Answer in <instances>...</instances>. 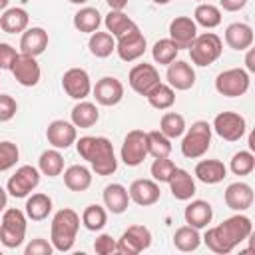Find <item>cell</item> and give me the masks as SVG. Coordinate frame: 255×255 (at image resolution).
<instances>
[{
    "instance_id": "1",
    "label": "cell",
    "mask_w": 255,
    "mask_h": 255,
    "mask_svg": "<svg viewBox=\"0 0 255 255\" xmlns=\"http://www.w3.org/2000/svg\"><path fill=\"white\" fill-rule=\"evenodd\" d=\"M251 231H253L251 219L239 211L237 215H231V217L223 219L219 225L207 227L201 241L207 245L209 251H213L217 255H227L239 243H243L251 235Z\"/></svg>"
},
{
    "instance_id": "2",
    "label": "cell",
    "mask_w": 255,
    "mask_h": 255,
    "mask_svg": "<svg viewBox=\"0 0 255 255\" xmlns=\"http://www.w3.org/2000/svg\"><path fill=\"white\" fill-rule=\"evenodd\" d=\"M76 151L82 159L92 165L96 175H112L118 169V159L114 151V143L104 135H84L76 139Z\"/></svg>"
},
{
    "instance_id": "3",
    "label": "cell",
    "mask_w": 255,
    "mask_h": 255,
    "mask_svg": "<svg viewBox=\"0 0 255 255\" xmlns=\"http://www.w3.org/2000/svg\"><path fill=\"white\" fill-rule=\"evenodd\" d=\"M78 229H80V215L74 209L64 207L56 211L50 225V243L54 251H60V253L70 251L74 247Z\"/></svg>"
},
{
    "instance_id": "4",
    "label": "cell",
    "mask_w": 255,
    "mask_h": 255,
    "mask_svg": "<svg viewBox=\"0 0 255 255\" xmlns=\"http://www.w3.org/2000/svg\"><path fill=\"white\" fill-rule=\"evenodd\" d=\"M211 126L203 120H197L191 124V128H185L181 135V153L187 159H197L207 153L211 147Z\"/></svg>"
},
{
    "instance_id": "5",
    "label": "cell",
    "mask_w": 255,
    "mask_h": 255,
    "mask_svg": "<svg viewBox=\"0 0 255 255\" xmlns=\"http://www.w3.org/2000/svg\"><path fill=\"white\" fill-rule=\"evenodd\" d=\"M26 225H28V217L22 209L16 207L4 209L0 221V243L8 249L20 247L26 239Z\"/></svg>"
},
{
    "instance_id": "6",
    "label": "cell",
    "mask_w": 255,
    "mask_h": 255,
    "mask_svg": "<svg viewBox=\"0 0 255 255\" xmlns=\"http://www.w3.org/2000/svg\"><path fill=\"white\" fill-rule=\"evenodd\" d=\"M187 50H189L191 64H195L199 68H205V66L213 64L221 56L223 42L215 32H203V34L195 36V40L191 42V46Z\"/></svg>"
},
{
    "instance_id": "7",
    "label": "cell",
    "mask_w": 255,
    "mask_h": 255,
    "mask_svg": "<svg viewBox=\"0 0 255 255\" xmlns=\"http://www.w3.org/2000/svg\"><path fill=\"white\" fill-rule=\"evenodd\" d=\"M249 86H251V78H249V72L243 68L223 70L215 78V90L225 98H239L247 94Z\"/></svg>"
},
{
    "instance_id": "8",
    "label": "cell",
    "mask_w": 255,
    "mask_h": 255,
    "mask_svg": "<svg viewBox=\"0 0 255 255\" xmlns=\"http://www.w3.org/2000/svg\"><path fill=\"white\" fill-rule=\"evenodd\" d=\"M120 157L128 167H137L147 157V131L143 129H131L126 133Z\"/></svg>"
},
{
    "instance_id": "9",
    "label": "cell",
    "mask_w": 255,
    "mask_h": 255,
    "mask_svg": "<svg viewBox=\"0 0 255 255\" xmlns=\"http://www.w3.org/2000/svg\"><path fill=\"white\" fill-rule=\"evenodd\" d=\"M40 175H42L40 169L34 165H20L14 171V175H10L6 183V191L16 199L28 197L40 185Z\"/></svg>"
},
{
    "instance_id": "10",
    "label": "cell",
    "mask_w": 255,
    "mask_h": 255,
    "mask_svg": "<svg viewBox=\"0 0 255 255\" xmlns=\"http://www.w3.org/2000/svg\"><path fill=\"white\" fill-rule=\"evenodd\" d=\"M151 245V231L145 225H129L120 239H116V253L137 255Z\"/></svg>"
},
{
    "instance_id": "11",
    "label": "cell",
    "mask_w": 255,
    "mask_h": 255,
    "mask_svg": "<svg viewBox=\"0 0 255 255\" xmlns=\"http://www.w3.org/2000/svg\"><path fill=\"white\" fill-rule=\"evenodd\" d=\"M211 129L225 141H239L245 135L247 122L237 112H221L215 116Z\"/></svg>"
},
{
    "instance_id": "12",
    "label": "cell",
    "mask_w": 255,
    "mask_h": 255,
    "mask_svg": "<svg viewBox=\"0 0 255 255\" xmlns=\"http://www.w3.org/2000/svg\"><path fill=\"white\" fill-rule=\"evenodd\" d=\"M147 48V42H145V36L141 34V30L135 26L131 28L129 32H126L124 36L116 38V52L120 56V60L124 62H135L143 56Z\"/></svg>"
},
{
    "instance_id": "13",
    "label": "cell",
    "mask_w": 255,
    "mask_h": 255,
    "mask_svg": "<svg viewBox=\"0 0 255 255\" xmlns=\"http://www.w3.org/2000/svg\"><path fill=\"white\" fill-rule=\"evenodd\" d=\"M62 90L72 100H86L92 92V80L90 74L84 68H70L62 76Z\"/></svg>"
},
{
    "instance_id": "14",
    "label": "cell",
    "mask_w": 255,
    "mask_h": 255,
    "mask_svg": "<svg viewBox=\"0 0 255 255\" xmlns=\"http://www.w3.org/2000/svg\"><path fill=\"white\" fill-rule=\"evenodd\" d=\"M10 72H12L14 80H16L20 86H24V88H34V86H38L40 76H42L40 64L36 62L34 56H28V54H18V58L14 60Z\"/></svg>"
},
{
    "instance_id": "15",
    "label": "cell",
    "mask_w": 255,
    "mask_h": 255,
    "mask_svg": "<svg viewBox=\"0 0 255 255\" xmlns=\"http://www.w3.org/2000/svg\"><path fill=\"white\" fill-rule=\"evenodd\" d=\"M92 94L100 106L112 108L124 100V84L114 76H104L92 86Z\"/></svg>"
},
{
    "instance_id": "16",
    "label": "cell",
    "mask_w": 255,
    "mask_h": 255,
    "mask_svg": "<svg viewBox=\"0 0 255 255\" xmlns=\"http://www.w3.org/2000/svg\"><path fill=\"white\" fill-rule=\"evenodd\" d=\"M128 82H129V88L139 94V96H145L155 84H159V72L153 64H135L129 74H128Z\"/></svg>"
},
{
    "instance_id": "17",
    "label": "cell",
    "mask_w": 255,
    "mask_h": 255,
    "mask_svg": "<svg viewBox=\"0 0 255 255\" xmlns=\"http://www.w3.org/2000/svg\"><path fill=\"white\" fill-rule=\"evenodd\" d=\"M46 139L56 149H68L78 139V128L66 120H54L46 128Z\"/></svg>"
},
{
    "instance_id": "18",
    "label": "cell",
    "mask_w": 255,
    "mask_h": 255,
    "mask_svg": "<svg viewBox=\"0 0 255 255\" xmlns=\"http://www.w3.org/2000/svg\"><path fill=\"white\" fill-rule=\"evenodd\" d=\"M197 36V24L189 16H175L169 22V40L179 48H189Z\"/></svg>"
},
{
    "instance_id": "19",
    "label": "cell",
    "mask_w": 255,
    "mask_h": 255,
    "mask_svg": "<svg viewBox=\"0 0 255 255\" xmlns=\"http://www.w3.org/2000/svg\"><path fill=\"white\" fill-rule=\"evenodd\" d=\"M165 80H167V84H169L173 90L185 92V90L193 88V84H195V70H193L191 64H187V62H183V60H173V62L167 66Z\"/></svg>"
},
{
    "instance_id": "20",
    "label": "cell",
    "mask_w": 255,
    "mask_h": 255,
    "mask_svg": "<svg viewBox=\"0 0 255 255\" xmlns=\"http://www.w3.org/2000/svg\"><path fill=\"white\" fill-rule=\"evenodd\" d=\"M128 193H129V201H133L141 207H149V205L157 203L161 197L159 183L155 179H135V181H131Z\"/></svg>"
},
{
    "instance_id": "21",
    "label": "cell",
    "mask_w": 255,
    "mask_h": 255,
    "mask_svg": "<svg viewBox=\"0 0 255 255\" xmlns=\"http://www.w3.org/2000/svg\"><path fill=\"white\" fill-rule=\"evenodd\" d=\"M223 199H225V205L233 211H245L253 205V187L245 181H235V183H229L225 193H223Z\"/></svg>"
},
{
    "instance_id": "22",
    "label": "cell",
    "mask_w": 255,
    "mask_h": 255,
    "mask_svg": "<svg viewBox=\"0 0 255 255\" xmlns=\"http://www.w3.org/2000/svg\"><path fill=\"white\" fill-rule=\"evenodd\" d=\"M48 42H50V38H48V32L44 28H40V26L26 28L22 32V38H20V54H28V56L38 58L48 48Z\"/></svg>"
},
{
    "instance_id": "23",
    "label": "cell",
    "mask_w": 255,
    "mask_h": 255,
    "mask_svg": "<svg viewBox=\"0 0 255 255\" xmlns=\"http://www.w3.org/2000/svg\"><path fill=\"white\" fill-rule=\"evenodd\" d=\"M183 217H185L187 225H191L195 229H205L213 219V207L205 199H193L187 203Z\"/></svg>"
},
{
    "instance_id": "24",
    "label": "cell",
    "mask_w": 255,
    "mask_h": 255,
    "mask_svg": "<svg viewBox=\"0 0 255 255\" xmlns=\"http://www.w3.org/2000/svg\"><path fill=\"white\" fill-rule=\"evenodd\" d=\"M225 44L231 48V50H237V52H243L247 48H251L253 44V28L245 22H233L225 28Z\"/></svg>"
},
{
    "instance_id": "25",
    "label": "cell",
    "mask_w": 255,
    "mask_h": 255,
    "mask_svg": "<svg viewBox=\"0 0 255 255\" xmlns=\"http://www.w3.org/2000/svg\"><path fill=\"white\" fill-rule=\"evenodd\" d=\"M167 185H169L171 195L175 199H179V201H187V199H191L195 195V179L187 169L175 167V171L169 177Z\"/></svg>"
},
{
    "instance_id": "26",
    "label": "cell",
    "mask_w": 255,
    "mask_h": 255,
    "mask_svg": "<svg viewBox=\"0 0 255 255\" xmlns=\"http://www.w3.org/2000/svg\"><path fill=\"white\" fill-rule=\"evenodd\" d=\"M193 173L201 183L215 185L227 177V167L221 159H201V161H197Z\"/></svg>"
},
{
    "instance_id": "27",
    "label": "cell",
    "mask_w": 255,
    "mask_h": 255,
    "mask_svg": "<svg viewBox=\"0 0 255 255\" xmlns=\"http://www.w3.org/2000/svg\"><path fill=\"white\" fill-rule=\"evenodd\" d=\"M102 197H104V207L110 213H114V215L124 213L128 209V205H129V193H128V189L122 183H110V185H106Z\"/></svg>"
},
{
    "instance_id": "28",
    "label": "cell",
    "mask_w": 255,
    "mask_h": 255,
    "mask_svg": "<svg viewBox=\"0 0 255 255\" xmlns=\"http://www.w3.org/2000/svg\"><path fill=\"white\" fill-rule=\"evenodd\" d=\"M100 120V110L96 104L92 102H86V100H80L72 112H70V122L76 126V128H82V129H88L92 126H96Z\"/></svg>"
},
{
    "instance_id": "29",
    "label": "cell",
    "mask_w": 255,
    "mask_h": 255,
    "mask_svg": "<svg viewBox=\"0 0 255 255\" xmlns=\"http://www.w3.org/2000/svg\"><path fill=\"white\" fill-rule=\"evenodd\" d=\"M30 24V16L24 8H6L0 16V28L6 34H22Z\"/></svg>"
},
{
    "instance_id": "30",
    "label": "cell",
    "mask_w": 255,
    "mask_h": 255,
    "mask_svg": "<svg viewBox=\"0 0 255 255\" xmlns=\"http://www.w3.org/2000/svg\"><path fill=\"white\" fill-rule=\"evenodd\" d=\"M24 213L32 221H44L52 213V197L46 193H32L26 197Z\"/></svg>"
},
{
    "instance_id": "31",
    "label": "cell",
    "mask_w": 255,
    "mask_h": 255,
    "mask_svg": "<svg viewBox=\"0 0 255 255\" xmlns=\"http://www.w3.org/2000/svg\"><path fill=\"white\" fill-rule=\"evenodd\" d=\"M64 185L70 191H86L92 185V171L86 165H70L68 169H64Z\"/></svg>"
},
{
    "instance_id": "32",
    "label": "cell",
    "mask_w": 255,
    "mask_h": 255,
    "mask_svg": "<svg viewBox=\"0 0 255 255\" xmlns=\"http://www.w3.org/2000/svg\"><path fill=\"white\" fill-rule=\"evenodd\" d=\"M145 100L155 110H169L175 104V90L169 84L159 82L145 94Z\"/></svg>"
},
{
    "instance_id": "33",
    "label": "cell",
    "mask_w": 255,
    "mask_h": 255,
    "mask_svg": "<svg viewBox=\"0 0 255 255\" xmlns=\"http://www.w3.org/2000/svg\"><path fill=\"white\" fill-rule=\"evenodd\" d=\"M104 26H106V30H108L114 38H120V36H124L126 32H129L131 28H135L137 24H135L124 10H110V12L106 14V18H104Z\"/></svg>"
},
{
    "instance_id": "34",
    "label": "cell",
    "mask_w": 255,
    "mask_h": 255,
    "mask_svg": "<svg viewBox=\"0 0 255 255\" xmlns=\"http://www.w3.org/2000/svg\"><path fill=\"white\" fill-rule=\"evenodd\" d=\"M38 169L42 175L48 177H58L64 171V157L60 153V149L52 147V149H44L38 157Z\"/></svg>"
},
{
    "instance_id": "35",
    "label": "cell",
    "mask_w": 255,
    "mask_h": 255,
    "mask_svg": "<svg viewBox=\"0 0 255 255\" xmlns=\"http://www.w3.org/2000/svg\"><path fill=\"white\" fill-rule=\"evenodd\" d=\"M102 26V14L98 12V8L92 6H84L74 14V28L78 32L84 34H92Z\"/></svg>"
},
{
    "instance_id": "36",
    "label": "cell",
    "mask_w": 255,
    "mask_h": 255,
    "mask_svg": "<svg viewBox=\"0 0 255 255\" xmlns=\"http://www.w3.org/2000/svg\"><path fill=\"white\" fill-rule=\"evenodd\" d=\"M88 48H90V54L92 56H96V58H108V56H112V52H116V38L110 32L96 30V32L90 34Z\"/></svg>"
},
{
    "instance_id": "37",
    "label": "cell",
    "mask_w": 255,
    "mask_h": 255,
    "mask_svg": "<svg viewBox=\"0 0 255 255\" xmlns=\"http://www.w3.org/2000/svg\"><path fill=\"white\" fill-rule=\"evenodd\" d=\"M193 22L197 26L207 28V30L217 28L221 24V10H219V6L209 4V2H199L195 6V12H193Z\"/></svg>"
},
{
    "instance_id": "38",
    "label": "cell",
    "mask_w": 255,
    "mask_h": 255,
    "mask_svg": "<svg viewBox=\"0 0 255 255\" xmlns=\"http://www.w3.org/2000/svg\"><path fill=\"white\" fill-rule=\"evenodd\" d=\"M173 245H175V249H179L183 253L195 251L201 245L199 229H195L191 225H183V227L175 229V233H173Z\"/></svg>"
},
{
    "instance_id": "39",
    "label": "cell",
    "mask_w": 255,
    "mask_h": 255,
    "mask_svg": "<svg viewBox=\"0 0 255 255\" xmlns=\"http://www.w3.org/2000/svg\"><path fill=\"white\" fill-rule=\"evenodd\" d=\"M185 128H187L185 126V118L181 114H177V112H165L161 116V120H159V131L163 135H167L169 139L181 137Z\"/></svg>"
},
{
    "instance_id": "40",
    "label": "cell",
    "mask_w": 255,
    "mask_h": 255,
    "mask_svg": "<svg viewBox=\"0 0 255 255\" xmlns=\"http://www.w3.org/2000/svg\"><path fill=\"white\" fill-rule=\"evenodd\" d=\"M82 223L88 231H102L108 223V209L98 203L88 205L82 213Z\"/></svg>"
},
{
    "instance_id": "41",
    "label": "cell",
    "mask_w": 255,
    "mask_h": 255,
    "mask_svg": "<svg viewBox=\"0 0 255 255\" xmlns=\"http://www.w3.org/2000/svg\"><path fill=\"white\" fill-rule=\"evenodd\" d=\"M177 54H179V48L169 40V38H161L153 44L151 48V56H153V62L159 64V66H169L173 60H177Z\"/></svg>"
},
{
    "instance_id": "42",
    "label": "cell",
    "mask_w": 255,
    "mask_h": 255,
    "mask_svg": "<svg viewBox=\"0 0 255 255\" xmlns=\"http://www.w3.org/2000/svg\"><path fill=\"white\" fill-rule=\"evenodd\" d=\"M171 139L163 135L159 129L147 131V155L151 157H169L171 153Z\"/></svg>"
},
{
    "instance_id": "43",
    "label": "cell",
    "mask_w": 255,
    "mask_h": 255,
    "mask_svg": "<svg viewBox=\"0 0 255 255\" xmlns=\"http://www.w3.org/2000/svg\"><path fill=\"white\" fill-rule=\"evenodd\" d=\"M229 169H231L235 175H249V173L255 169V155H253V151H251V149H241V151H237V153L231 157Z\"/></svg>"
},
{
    "instance_id": "44",
    "label": "cell",
    "mask_w": 255,
    "mask_h": 255,
    "mask_svg": "<svg viewBox=\"0 0 255 255\" xmlns=\"http://www.w3.org/2000/svg\"><path fill=\"white\" fill-rule=\"evenodd\" d=\"M173 171H175V163L169 157H153V163L149 167V173H151V177L157 183H167L169 177L173 175Z\"/></svg>"
},
{
    "instance_id": "45",
    "label": "cell",
    "mask_w": 255,
    "mask_h": 255,
    "mask_svg": "<svg viewBox=\"0 0 255 255\" xmlns=\"http://www.w3.org/2000/svg\"><path fill=\"white\" fill-rule=\"evenodd\" d=\"M20 159V149L14 141H0V171L12 169Z\"/></svg>"
},
{
    "instance_id": "46",
    "label": "cell",
    "mask_w": 255,
    "mask_h": 255,
    "mask_svg": "<svg viewBox=\"0 0 255 255\" xmlns=\"http://www.w3.org/2000/svg\"><path fill=\"white\" fill-rule=\"evenodd\" d=\"M18 112V104L10 94H0V124L10 122Z\"/></svg>"
},
{
    "instance_id": "47",
    "label": "cell",
    "mask_w": 255,
    "mask_h": 255,
    "mask_svg": "<svg viewBox=\"0 0 255 255\" xmlns=\"http://www.w3.org/2000/svg\"><path fill=\"white\" fill-rule=\"evenodd\" d=\"M24 253L26 255H52L54 253V247L48 239H42V237H36L32 239L26 247H24Z\"/></svg>"
},
{
    "instance_id": "48",
    "label": "cell",
    "mask_w": 255,
    "mask_h": 255,
    "mask_svg": "<svg viewBox=\"0 0 255 255\" xmlns=\"http://www.w3.org/2000/svg\"><path fill=\"white\" fill-rule=\"evenodd\" d=\"M94 251L98 255H112L116 253V239L110 233H100L94 241Z\"/></svg>"
},
{
    "instance_id": "49",
    "label": "cell",
    "mask_w": 255,
    "mask_h": 255,
    "mask_svg": "<svg viewBox=\"0 0 255 255\" xmlns=\"http://www.w3.org/2000/svg\"><path fill=\"white\" fill-rule=\"evenodd\" d=\"M20 52H16V48L8 42H0V70H10L14 60L18 58Z\"/></svg>"
},
{
    "instance_id": "50",
    "label": "cell",
    "mask_w": 255,
    "mask_h": 255,
    "mask_svg": "<svg viewBox=\"0 0 255 255\" xmlns=\"http://www.w3.org/2000/svg\"><path fill=\"white\" fill-rule=\"evenodd\" d=\"M249 0H219V6L225 10V12H239L245 8Z\"/></svg>"
},
{
    "instance_id": "51",
    "label": "cell",
    "mask_w": 255,
    "mask_h": 255,
    "mask_svg": "<svg viewBox=\"0 0 255 255\" xmlns=\"http://www.w3.org/2000/svg\"><path fill=\"white\" fill-rule=\"evenodd\" d=\"M245 66H247V72H255V52L253 48H247V56H245Z\"/></svg>"
},
{
    "instance_id": "52",
    "label": "cell",
    "mask_w": 255,
    "mask_h": 255,
    "mask_svg": "<svg viewBox=\"0 0 255 255\" xmlns=\"http://www.w3.org/2000/svg\"><path fill=\"white\" fill-rule=\"evenodd\" d=\"M110 4V10H124L128 6V0H106Z\"/></svg>"
},
{
    "instance_id": "53",
    "label": "cell",
    "mask_w": 255,
    "mask_h": 255,
    "mask_svg": "<svg viewBox=\"0 0 255 255\" xmlns=\"http://www.w3.org/2000/svg\"><path fill=\"white\" fill-rule=\"evenodd\" d=\"M6 203H8V191L0 185V213L6 209Z\"/></svg>"
},
{
    "instance_id": "54",
    "label": "cell",
    "mask_w": 255,
    "mask_h": 255,
    "mask_svg": "<svg viewBox=\"0 0 255 255\" xmlns=\"http://www.w3.org/2000/svg\"><path fill=\"white\" fill-rule=\"evenodd\" d=\"M8 2L10 0H0V10H6L8 8Z\"/></svg>"
},
{
    "instance_id": "55",
    "label": "cell",
    "mask_w": 255,
    "mask_h": 255,
    "mask_svg": "<svg viewBox=\"0 0 255 255\" xmlns=\"http://www.w3.org/2000/svg\"><path fill=\"white\" fill-rule=\"evenodd\" d=\"M68 2H72V4H78V6H80V4H86L88 0H68Z\"/></svg>"
},
{
    "instance_id": "56",
    "label": "cell",
    "mask_w": 255,
    "mask_h": 255,
    "mask_svg": "<svg viewBox=\"0 0 255 255\" xmlns=\"http://www.w3.org/2000/svg\"><path fill=\"white\" fill-rule=\"evenodd\" d=\"M155 4H167V2H171V0H153Z\"/></svg>"
},
{
    "instance_id": "57",
    "label": "cell",
    "mask_w": 255,
    "mask_h": 255,
    "mask_svg": "<svg viewBox=\"0 0 255 255\" xmlns=\"http://www.w3.org/2000/svg\"><path fill=\"white\" fill-rule=\"evenodd\" d=\"M195 2H205V0H195Z\"/></svg>"
}]
</instances>
